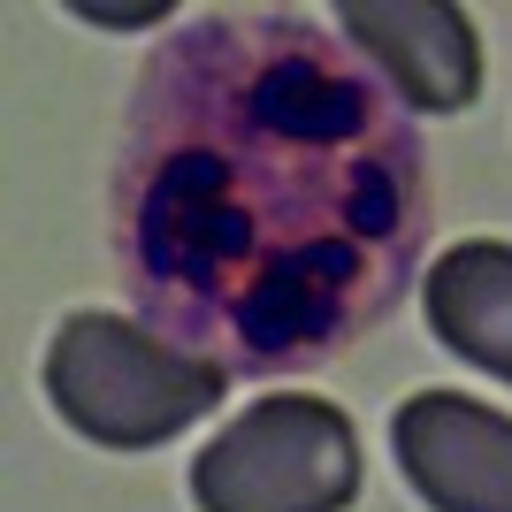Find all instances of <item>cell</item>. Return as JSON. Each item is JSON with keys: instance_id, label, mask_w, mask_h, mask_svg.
Segmentation results:
<instances>
[{"instance_id": "6da1fadb", "label": "cell", "mask_w": 512, "mask_h": 512, "mask_svg": "<svg viewBox=\"0 0 512 512\" xmlns=\"http://www.w3.org/2000/svg\"><path fill=\"white\" fill-rule=\"evenodd\" d=\"M421 153L398 92L314 16H199L138 77L115 161V253L146 329L222 375L321 367L421 268Z\"/></svg>"}, {"instance_id": "7a4b0ae2", "label": "cell", "mask_w": 512, "mask_h": 512, "mask_svg": "<svg viewBox=\"0 0 512 512\" xmlns=\"http://www.w3.org/2000/svg\"><path fill=\"white\" fill-rule=\"evenodd\" d=\"M222 367L153 337L146 321L123 314H69L62 337L46 344V398L77 436L107 451H146L192 428L222 398Z\"/></svg>"}, {"instance_id": "3957f363", "label": "cell", "mask_w": 512, "mask_h": 512, "mask_svg": "<svg viewBox=\"0 0 512 512\" xmlns=\"http://www.w3.org/2000/svg\"><path fill=\"white\" fill-rule=\"evenodd\" d=\"M199 512H344L360 497V436L329 398H260L192 459Z\"/></svg>"}, {"instance_id": "277c9868", "label": "cell", "mask_w": 512, "mask_h": 512, "mask_svg": "<svg viewBox=\"0 0 512 512\" xmlns=\"http://www.w3.org/2000/svg\"><path fill=\"white\" fill-rule=\"evenodd\" d=\"M390 451L428 512H512V413L421 390L390 421Z\"/></svg>"}, {"instance_id": "5b68a950", "label": "cell", "mask_w": 512, "mask_h": 512, "mask_svg": "<svg viewBox=\"0 0 512 512\" xmlns=\"http://www.w3.org/2000/svg\"><path fill=\"white\" fill-rule=\"evenodd\" d=\"M337 31L375 69L406 107H474L482 92V46H474V16L451 0H344Z\"/></svg>"}, {"instance_id": "8992f818", "label": "cell", "mask_w": 512, "mask_h": 512, "mask_svg": "<svg viewBox=\"0 0 512 512\" xmlns=\"http://www.w3.org/2000/svg\"><path fill=\"white\" fill-rule=\"evenodd\" d=\"M421 314L444 352L474 360L482 375L512 383V245L467 237L421 276Z\"/></svg>"}]
</instances>
